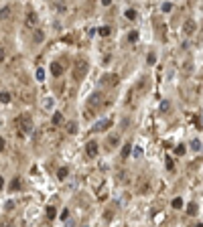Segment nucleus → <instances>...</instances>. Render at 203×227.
I'll return each mask as SVG.
<instances>
[{
	"label": "nucleus",
	"instance_id": "obj_1",
	"mask_svg": "<svg viewBox=\"0 0 203 227\" xmlns=\"http://www.w3.org/2000/svg\"><path fill=\"white\" fill-rule=\"evenodd\" d=\"M16 128H18L21 132H31V130H33V118H31L29 114H21V116L16 118Z\"/></svg>",
	"mask_w": 203,
	"mask_h": 227
},
{
	"label": "nucleus",
	"instance_id": "obj_2",
	"mask_svg": "<svg viewBox=\"0 0 203 227\" xmlns=\"http://www.w3.org/2000/svg\"><path fill=\"white\" fill-rule=\"evenodd\" d=\"M195 31H197V24H195V21H193V18L185 21V24H183V33H185V34H193Z\"/></svg>",
	"mask_w": 203,
	"mask_h": 227
},
{
	"label": "nucleus",
	"instance_id": "obj_3",
	"mask_svg": "<svg viewBox=\"0 0 203 227\" xmlns=\"http://www.w3.org/2000/svg\"><path fill=\"white\" fill-rule=\"evenodd\" d=\"M88 156L93 158V156H98V142H88Z\"/></svg>",
	"mask_w": 203,
	"mask_h": 227
},
{
	"label": "nucleus",
	"instance_id": "obj_4",
	"mask_svg": "<svg viewBox=\"0 0 203 227\" xmlns=\"http://www.w3.org/2000/svg\"><path fill=\"white\" fill-rule=\"evenodd\" d=\"M108 126H110V120H98V122L93 124V130H96V132H100V130H106Z\"/></svg>",
	"mask_w": 203,
	"mask_h": 227
},
{
	"label": "nucleus",
	"instance_id": "obj_5",
	"mask_svg": "<svg viewBox=\"0 0 203 227\" xmlns=\"http://www.w3.org/2000/svg\"><path fill=\"white\" fill-rule=\"evenodd\" d=\"M51 73H53L55 77H59V75L63 73V65H61V63H51Z\"/></svg>",
	"mask_w": 203,
	"mask_h": 227
},
{
	"label": "nucleus",
	"instance_id": "obj_6",
	"mask_svg": "<svg viewBox=\"0 0 203 227\" xmlns=\"http://www.w3.org/2000/svg\"><path fill=\"white\" fill-rule=\"evenodd\" d=\"M100 103H102V93L98 91V93H93V95L90 97V108L91 105H100Z\"/></svg>",
	"mask_w": 203,
	"mask_h": 227
},
{
	"label": "nucleus",
	"instance_id": "obj_7",
	"mask_svg": "<svg viewBox=\"0 0 203 227\" xmlns=\"http://www.w3.org/2000/svg\"><path fill=\"white\" fill-rule=\"evenodd\" d=\"M8 18H10V6L0 8V21H8Z\"/></svg>",
	"mask_w": 203,
	"mask_h": 227
},
{
	"label": "nucleus",
	"instance_id": "obj_8",
	"mask_svg": "<svg viewBox=\"0 0 203 227\" xmlns=\"http://www.w3.org/2000/svg\"><path fill=\"white\" fill-rule=\"evenodd\" d=\"M61 122H63V114H61V112H55V114H53V120H51V124H53V126H59Z\"/></svg>",
	"mask_w": 203,
	"mask_h": 227
},
{
	"label": "nucleus",
	"instance_id": "obj_9",
	"mask_svg": "<svg viewBox=\"0 0 203 227\" xmlns=\"http://www.w3.org/2000/svg\"><path fill=\"white\" fill-rule=\"evenodd\" d=\"M37 24V14L35 12H29V16H26V26H35Z\"/></svg>",
	"mask_w": 203,
	"mask_h": 227
},
{
	"label": "nucleus",
	"instance_id": "obj_10",
	"mask_svg": "<svg viewBox=\"0 0 203 227\" xmlns=\"http://www.w3.org/2000/svg\"><path fill=\"white\" fill-rule=\"evenodd\" d=\"M104 83H110V85H116V83H118V77H116V75H106V77H104Z\"/></svg>",
	"mask_w": 203,
	"mask_h": 227
},
{
	"label": "nucleus",
	"instance_id": "obj_11",
	"mask_svg": "<svg viewBox=\"0 0 203 227\" xmlns=\"http://www.w3.org/2000/svg\"><path fill=\"white\" fill-rule=\"evenodd\" d=\"M35 43H43V39H45V33L43 31H35Z\"/></svg>",
	"mask_w": 203,
	"mask_h": 227
},
{
	"label": "nucleus",
	"instance_id": "obj_12",
	"mask_svg": "<svg viewBox=\"0 0 203 227\" xmlns=\"http://www.w3.org/2000/svg\"><path fill=\"white\" fill-rule=\"evenodd\" d=\"M124 16L128 18V21H134V18H136V10H132V8H128V10L124 12Z\"/></svg>",
	"mask_w": 203,
	"mask_h": 227
},
{
	"label": "nucleus",
	"instance_id": "obj_13",
	"mask_svg": "<svg viewBox=\"0 0 203 227\" xmlns=\"http://www.w3.org/2000/svg\"><path fill=\"white\" fill-rule=\"evenodd\" d=\"M67 132L69 134H75V132H77V124H75V122H69L67 124Z\"/></svg>",
	"mask_w": 203,
	"mask_h": 227
},
{
	"label": "nucleus",
	"instance_id": "obj_14",
	"mask_svg": "<svg viewBox=\"0 0 203 227\" xmlns=\"http://www.w3.org/2000/svg\"><path fill=\"white\" fill-rule=\"evenodd\" d=\"M191 150L193 152H199V150H201V142H199V140H193L191 142Z\"/></svg>",
	"mask_w": 203,
	"mask_h": 227
},
{
	"label": "nucleus",
	"instance_id": "obj_15",
	"mask_svg": "<svg viewBox=\"0 0 203 227\" xmlns=\"http://www.w3.org/2000/svg\"><path fill=\"white\" fill-rule=\"evenodd\" d=\"M173 207H175V209H181V207H183V199H181V197H177V199H173Z\"/></svg>",
	"mask_w": 203,
	"mask_h": 227
},
{
	"label": "nucleus",
	"instance_id": "obj_16",
	"mask_svg": "<svg viewBox=\"0 0 203 227\" xmlns=\"http://www.w3.org/2000/svg\"><path fill=\"white\" fill-rule=\"evenodd\" d=\"M187 213H189V215H197V205L191 203L189 207H187Z\"/></svg>",
	"mask_w": 203,
	"mask_h": 227
},
{
	"label": "nucleus",
	"instance_id": "obj_17",
	"mask_svg": "<svg viewBox=\"0 0 203 227\" xmlns=\"http://www.w3.org/2000/svg\"><path fill=\"white\" fill-rule=\"evenodd\" d=\"M57 176H59L61 181H65V179H67V168H59V172H57Z\"/></svg>",
	"mask_w": 203,
	"mask_h": 227
},
{
	"label": "nucleus",
	"instance_id": "obj_18",
	"mask_svg": "<svg viewBox=\"0 0 203 227\" xmlns=\"http://www.w3.org/2000/svg\"><path fill=\"white\" fill-rule=\"evenodd\" d=\"M110 33H112V29H110V26H102V29H100V34H102V37H108Z\"/></svg>",
	"mask_w": 203,
	"mask_h": 227
},
{
	"label": "nucleus",
	"instance_id": "obj_19",
	"mask_svg": "<svg viewBox=\"0 0 203 227\" xmlns=\"http://www.w3.org/2000/svg\"><path fill=\"white\" fill-rule=\"evenodd\" d=\"M189 71H191V61H187L183 65V75H189Z\"/></svg>",
	"mask_w": 203,
	"mask_h": 227
},
{
	"label": "nucleus",
	"instance_id": "obj_20",
	"mask_svg": "<svg viewBox=\"0 0 203 227\" xmlns=\"http://www.w3.org/2000/svg\"><path fill=\"white\" fill-rule=\"evenodd\" d=\"M55 207H49V209H47V217H49V219H55Z\"/></svg>",
	"mask_w": 203,
	"mask_h": 227
},
{
	"label": "nucleus",
	"instance_id": "obj_21",
	"mask_svg": "<svg viewBox=\"0 0 203 227\" xmlns=\"http://www.w3.org/2000/svg\"><path fill=\"white\" fill-rule=\"evenodd\" d=\"M128 154H130V144H126L122 148V158H128Z\"/></svg>",
	"mask_w": 203,
	"mask_h": 227
},
{
	"label": "nucleus",
	"instance_id": "obj_22",
	"mask_svg": "<svg viewBox=\"0 0 203 227\" xmlns=\"http://www.w3.org/2000/svg\"><path fill=\"white\" fill-rule=\"evenodd\" d=\"M18 187H21V179H14V181H12V185H10V189H12V191H16Z\"/></svg>",
	"mask_w": 203,
	"mask_h": 227
},
{
	"label": "nucleus",
	"instance_id": "obj_23",
	"mask_svg": "<svg viewBox=\"0 0 203 227\" xmlns=\"http://www.w3.org/2000/svg\"><path fill=\"white\" fill-rule=\"evenodd\" d=\"M173 10V4H171V2H165V4H163V12H171Z\"/></svg>",
	"mask_w": 203,
	"mask_h": 227
},
{
	"label": "nucleus",
	"instance_id": "obj_24",
	"mask_svg": "<svg viewBox=\"0 0 203 227\" xmlns=\"http://www.w3.org/2000/svg\"><path fill=\"white\" fill-rule=\"evenodd\" d=\"M175 154H177V156H183V154H185V146H177L175 148Z\"/></svg>",
	"mask_w": 203,
	"mask_h": 227
},
{
	"label": "nucleus",
	"instance_id": "obj_25",
	"mask_svg": "<svg viewBox=\"0 0 203 227\" xmlns=\"http://www.w3.org/2000/svg\"><path fill=\"white\" fill-rule=\"evenodd\" d=\"M37 79H39V81L45 79V71H43V69H37Z\"/></svg>",
	"mask_w": 203,
	"mask_h": 227
},
{
	"label": "nucleus",
	"instance_id": "obj_26",
	"mask_svg": "<svg viewBox=\"0 0 203 227\" xmlns=\"http://www.w3.org/2000/svg\"><path fill=\"white\" fill-rule=\"evenodd\" d=\"M169 108H171L169 102H163V103H160V112H169Z\"/></svg>",
	"mask_w": 203,
	"mask_h": 227
},
{
	"label": "nucleus",
	"instance_id": "obj_27",
	"mask_svg": "<svg viewBox=\"0 0 203 227\" xmlns=\"http://www.w3.org/2000/svg\"><path fill=\"white\" fill-rule=\"evenodd\" d=\"M132 154H134V158H140V156H142V148H138V146H136Z\"/></svg>",
	"mask_w": 203,
	"mask_h": 227
},
{
	"label": "nucleus",
	"instance_id": "obj_28",
	"mask_svg": "<svg viewBox=\"0 0 203 227\" xmlns=\"http://www.w3.org/2000/svg\"><path fill=\"white\" fill-rule=\"evenodd\" d=\"M154 61H157V55L150 53V55H148V65H154Z\"/></svg>",
	"mask_w": 203,
	"mask_h": 227
},
{
	"label": "nucleus",
	"instance_id": "obj_29",
	"mask_svg": "<svg viewBox=\"0 0 203 227\" xmlns=\"http://www.w3.org/2000/svg\"><path fill=\"white\" fill-rule=\"evenodd\" d=\"M0 100L6 103V102H10V95H8V93H0Z\"/></svg>",
	"mask_w": 203,
	"mask_h": 227
},
{
	"label": "nucleus",
	"instance_id": "obj_30",
	"mask_svg": "<svg viewBox=\"0 0 203 227\" xmlns=\"http://www.w3.org/2000/svg\"><path fill=\"white\" fill-rule=\"evenodd\" d=\"M43 105H45V110L53 108V100H51V97H49V100H45V103H43Z\"/></svg>",
	"mask_w": 203,
	"mask_h": 227
},
{
	"label": "nucleus",
	"instance_id": "obj_31",
	"mask_svg": "<svg viewBox=\"0 0 203 227\" xmlns=\"http://www.w3.org/2000/svg\"><path fill=\"white\" fill-rule=\"evenodd\" d=\"M110 144H112V146H116V144H118V136H112V138H110Z\"/></svg>",
	"mask_w": 203,
	"mask_h": 227
},
{
	"label": "nucleus",
	"instance_id": "obj_32",
	"mask_svg": "<svg viewBox=\"0 0 203 227\" xmlns=\"http://www.w3.org/2000/svg\"><path fill=\"white\" fill-rule=\"evenodd\" d=\"M136 39H138V34H136V33H132V34H130V37H128V41H132V43H134Z\"/></svg>",
	"mask_w": 203,
	"mask_h": 227
},
{
	"label": "nucleus",
	"instance_id": "obj_33",
	"mask_svg": "<svg viewBox=\"0 0 203 227\" xmlns=\"http://www.w3.org/2000/svg\"><path fill=\"white\" fill-rule=\"evenodd\" d=\"M67 217H69V211H67V209H65V211H63V213H61V219H63V221H65V219H67Z\"/></svg>",
	"mask_w": 203,
	"mask_h": 227
},
{
	"label": "nucleus",
	"instance_id": "obj_34",
	"mask_svg": "<svg viewBox=\"0 0 203 227\" xmlns=\"http://www.w3.org/2000/svg\"><path fill=\"white\" fill-rule=\"evenodd\" d=\"M4 148H6V142H4V140H2V138H0V152H2V150H4Z\"/></svg>",
	"mask_w": 203,
	"mask_h": 227
},
{
	"label": "nucleus",
	"instance_id": "obj_35",
	"mask_svg": "<svg viewBox=\"0 0 203 227\" xmlns=\"http://www.w3.org/2000/svg\"><path fill=\"white\" fill-rule=\"evenodd\" d=\"M102 4H104V6H110V4H112V0H102Z\"/></svg>",
	"mask_w": 203,
	"mask_h": 227
},
{
	"label": "nucleus",
	"instance_id": "obj_36",
	"mask_svg": "<svg viewBox=\"0 0 203 227\" xmlns=\"http://www.w3.org/2000/svg\"><path fill=\"white\" fill-rule=\"evenodd\" d=\"M4 59V47H0V61Z\"/></svg>",
	"mask_w": 203,
	"mask_h": 227
},
{
	"label": "nucleus",
	"instance_id": "obj_37",
	"mask_svg": "<svg viewBox=\"0 0 203 227\" xmlns=\"http://www.w3.org/2000/svg\"><path fill=\"white\" fill-rule=\"evenodd\" d=\"M2 187H4V179L0 176V189H2Z\"/></svg>",
	"mask_w": 203,
	"mask_h": 227
},
{
	"label": "nucleus",
	"instance_id": "obj_38",
	"mask_svg": "<svg viewBox=\"0 0 203 227\" xmlns=\"http://www.w3.org/2000/svg\"><path fill=\"white\" fill-rule=\"evenodd\" d=\"M201 126H203V120H201Z\"/></svg>",
	"mask_w": 203,
	"mask_h": 227
}]
</instances>
